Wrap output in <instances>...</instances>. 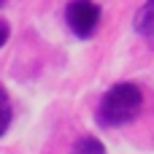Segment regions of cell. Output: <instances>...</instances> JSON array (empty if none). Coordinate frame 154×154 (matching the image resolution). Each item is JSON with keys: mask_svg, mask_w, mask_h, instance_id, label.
Returning <instances> with one entry per match:
<instances>
[{"mask_svg": "<svg viewBox=\"0 0 154 154\" xmlns=\"http://www.w3.org/2000/svg\"><path fill=\"white\" fill-rule=\"evenodd\" d=\"M141 106H143V92L135 84L122 81L103 95V103L97 108V119L103 127H122L138 116Z\"/></svg>", "mask_w": 154, "mask_h": 154, "instance_id": "1", "label": "cell"}, {"mask_svg": "<svg viewBox=\"0 0 154 154\" xmlns=\"http://www.w3.org/2000/svg\"><path fill=\"white\" fill-rule=\"evenodd\" d=\"M65 22L79 38H89L100 22V8L92 0H70L65 8Z\"/></svg>", "mask_w": 154, "mask_h": 154, "instance_id": "2", "label": "cell"}, {"mask_svg": "<svg viewBox=\"0 0 154 154\" xmlns=\"http://www.w3.org/2000/svg\"><path fill=\"white\" fill-rule=\"evenodd\" d=\"M135 30L143 35H154V0H146L135 14Z\"/></svg>", "mask_w": 154, "mask_h": 154, "instance_id": "3", "label": "cell"}, {"mask_svg": "<svg viewBox=\"0 0 154 154\" xmlns=\"http://www.w3.org/2000/svg\"><path fill=\"white\" fill-rule=\"evenodd\" d=\"M70 154H106V146H103L97 138H92V135H81V138L73 143Z\"/></svg>", "mask_w": 154, "mask_h": 154, "instance_id": "4", "label": "cell"}, {"mask_svg": "<svg viewBox=\"0 0 154 154\" xmlns=\"http://www.w3.org/2000/svg\"><path fill=\"white\" fill-rule=\"evenodd\" d=\"M11 116H14L11 100H8L5 89H0V135H5V130L11 127Z\"/></svg>", "mask_w": 154, "mask_h": 154, "instance_id": "5", "label": "cell"}, {"mask_svg": "<svg viewBox=\"0 0 154 154\" xmlns=\"http://www.w3.org/2000/svg\"><path fill=\"white\" fill-rule=\"evenodd\" d=\"M8 35H11V27H8V22H5V19H0V46L8 41Z\"/></svg>", "mask_w": 154, "mask_h": 154, "instance_id": "6", "label": "cell"}, {"mask_svg": "<svg viewBox=\"0 0 154 154\" xmlns=\"http://www.w3.org/2000/svg\"><path fill=\"white\" fill-rule=\"evenodd\" d=\"M3 3H5V0H0V5H3Z\"/></svg>", "mask_w": 154, "mask_h": 154, "instance_id": "7", "label": "cell"}]
</instances>
